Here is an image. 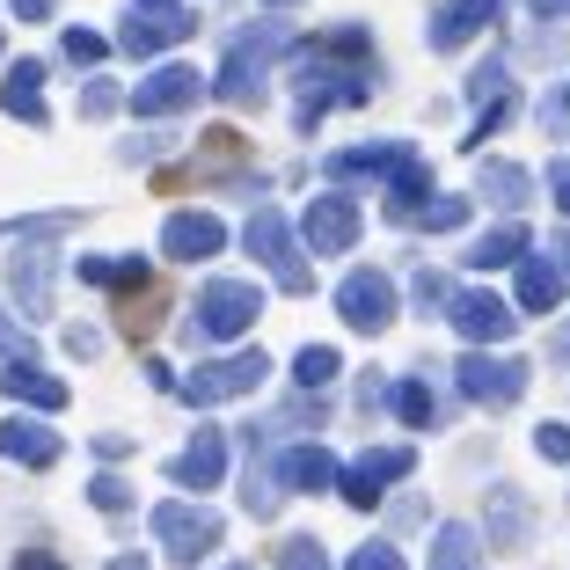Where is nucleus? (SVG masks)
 I'll list each match as a JSON object with an SVG mask.
<instances>
[{
	"label": "nucleus",
	"instance_id": "1",
	"mask_svg": "<svg viewBox=\"0 0 570 570\" xmlns=\"http://www.w3.org/2000/svg\"><path fill=\"white\" fill-rule=\"evenodd\" d=\"M154 541H161L168 563H198V556L219 541V520L205 512V504H154Z\"/></svg>",
	"mask_w": 570,
	"mask_h": 570
},
{
	"label": "nucleus",
	"instance_id": "2",
	"mask_svg": "<svg viewBox=\"0 0 570 570\" xmlns=\"http://www.w3.org/2000/svg\"><path fill=\"white\" fill-rule=\"evenodd\" d=\"M242 242L264 256V271L285 285V293H307V285H315V278H307V264H301V242L285 235V219H278V213H256L249 227H242Z\"/></svg>",
	"mask_w": 570,
	"mask_h": 570
},
{
	"label": "nucleus",
	"instance_id": "3",
	"mask_svg": "<svg viewBox=\"0 0 570 570\" xmlns=\"http://www.w3.org/2000/svg\"><path fill=\"white\" fill-rule=\"evenodd\" d=\"M410 469H417V453H410V446H373V453H358V469L336 475V490H344V504L373 512V504H381V483H403Z\"/></svg>",
	"mask_w": 570,
	"mask_h": 570
},
{
	"label": "nucleus",
	"instance_id": "4",
	"mask_svg": "<svg viewBox=\"0 0 570 570\" xmlns=\"http://www.w3.org/2000/svg\"><path fill=\"white\" fill-rule=\"evenodd\" d=\"M453 381H461V395H475L483 410H504V403H520V395H527V366H520V358L469 352L461 366H453Z\"/></svg>",
	"mask_w": 570,
	"mask_h": 570
},
{
	"label": "nucleus",
	"instance_id": "5",
	"mask_svg": "<svg viewBox=\"0 0 570 570\" xmlns=\"http://www.w3.org/2000/svg\"><path fill=\"white\" fill-rule=\"evenodd\" d=\"M336 315L352 322V330H387L395 322V285L381 278V271H358V278H344V293H336Z\"/></svg>",
	"mask_w": 570,
	"mask_h": 570
},
{
	"label": "nucleus",
	"instance_id": "6",
	"mask_svg": "<svg viewBox=\"0 0 570 570\" xmlns=\"http://www.w3.org/2000/svg\"><path fill=\"white\" fill-rule=\"evenodd\" d=\"M168 483H184V490L227 483V432H219V424H198V439H190V446L168 461Z\"/></svg>",
	"mask_w": 570,
	"mask_h": 570
},
{
	"label": "nucleus",
	"instance_id": "7",
	"mask_svg": "<svg viewBox=\"0 0 570 570\" xmlns=\"http://www.w3.org/2000/svg\"><path fill=\"white\" fill-rule=\"evenodd\" d=\"M301 227H307V249H322V256H344V249L358 242V205H352V198H336V190H330V198H315V205H307V219H301Z\"/></svg>",
	"mask_w": 570,
	"mask_h": 570
},
{
	"label": "nucleus",
	"instance_id": "8",
	"mask_svg": "<svg viewBox=\"0 0 570 570\" xmlns=\"http://www.w3.org/2000/svg\"><path fill=\"white\" fill-rule=\"evenodd\" d=\"M256 293L249 285H235V278H219V285H205V301H198V330L205 336H235V330H249L256 322Z\"/></svg>",
	"mask_w": 570,
	"mask_h": 570
},
{
	"label": "nucleus",
	"instance_id": "9",
	"mask_svg": "<svg viewBox=\"0 0 570 570\" xmlns=\"http://www.w3.org/2000/svg\"><path fill=\"white\" fill-rule=\"evenodd\" d=\"M264 373H271V358H264V352H242L235 366H198V373L184 381V395H190V403H219V395H249V387L264 381Z\"/></svg>",
	"mask_w": 570,
	"mask_h": 570
},
{
	"label": "nucleus",
	"instance_id": "10",
	"mask_svg": "<svg viewBox=\"0 0 570 570\" xmlns=\"http://www.w3.org/2000/svg\"><path fill=\"white\" fill-rule=\"evenodd\" d=\"M453 330L469 336V344H504V336H512V307H498L490 301V293H475V285H461V293H453Z\"/></svg>",
	"mask_w": 570,
	"mask_h": 570
},
{
	"label": "nucleus",
	"instance_id": "11",
	"mask_svg": "<svg viewBox=\"0 0 570 570\" xmlns=\"http://www.w3.org/2000/svg\"><path fill=\"white\" fill-rule=\"evenodd\" d=\"M8 285H16L22 315H51V242H22L16 249V271H8Z\"/></svg>",
	"mask_w": 570,
	"mask_h": 570
},
{
	"label": "nucleus",
	"instance_id": "12",
	"mask_svg": "<svg viewBox=\"0 0 570 570\" xmlns=\"http://www.w3.org/2000/svg\"><path fill=\"white\" fill-rule=\"evenodd\" d=\"M219 242H227V227H219L213 213H176L168 219V235H161V249L176 256V264H198V256H213Z\"/></svg>",
	"mask_w": 570,
	"mask_h": 570
},
{
	"label": "nucleus",
	"instance_id": "13",
	"mask_svg": "<svg viewBox=\"0 0 570 570\" xmlns=\"http://www.w3.org/2000/svg\"><path fill=\"white\" fill-rule=\"evenodd\" d=\"M0 453L22 461V469H51V461H59V432H51V424H30V417H8L0 424Z\"/></svg>",
	"mask_w": 570,
	"mask_h": 570
},
{
	"label": "nucleus",
	"instance_id": "14",
	"mask_svg": "<svg viewBox=\"0 0 570 570\" xmlns=\"http://www.w3.org/2000/svg\"><path fill=\"white\" fill-rule=\"evenodd\" d=\"M527 534H534V504L520 498V490H490V549H527Z\"/></svg>",
	"mask_w": 570,
	"mask_h": 570
},
{
	"label": "nucleus",
	"instance_id": "15",
	"mask_svg": "<svg viewBox=\"0 0 570 570\" xmlns=\"http://www.w3.org/2000/svg\"><path fill=\"white\" fill-rule=\"evenodd\" d=\"M190 102H198V73L168 67V73H154V81L132 96V110L139 118H168V110H190Z\"/></svg>",
	"mask_w": 570,
	"mask_h": 570
},
{
	"label": "nucleus",
	"instance_id": "16",
	"mask_svg": "<svg viewBox=\"0 0 570 570\" xmlns=\"http://www.w3.org/2000/svg\"><path fill=\"white\" fill-rule=\"evenodd\" d=\"M0 395H16V403H30V410H59L67 403V381H51V373H37L30 358H16V366L0 373Z\"/></svg>",
	"mask_w": 570,
	"mask_h": 570
},
{
	"label": "nucleus",
	"instance_id": "17",
	"mask_svg": "<svg viewBox=\"0 0 570 570\" xmlns=\"http://www.w3.org/2000/svg\"><path fill=\"white\" fill-rule=\"evenodd\" d=\"M387 168H417V154L395 147V139H381V147H352V154H336L330 176L344 184V176H387Z\"/></svg>",
	"mask_w": 570,
	"mask_h": 570
},
{
	"label": "nucleus",
	"instance_id": "18",
	"mask_svg": "<svg viewBox=\"0 0 570 570\" xmlns=\"http://www.w3.org/2000/svg\"><path fill=\"white\" fill-rule=\"evenodd\" d=\"M520 307H534V315H549L556 301H563V264H549V256H520Z\"/></svg>",
	"mask_w": 570,
	"mask_h": 570
},
{
	"label": "nucleus",
	"instance_id": "19",
	"mask_svg": "<svg viewBox=\"0 0 570 570\" xmlns=\"http://www.w3.org/2000/svg\"><path fill=\"white\" fill-rule=\"evenodd\" d=\"M81 278L102 293H139V285H154V271L139 256H81Z\"/></svg>",
	"mask_w": 570,
	"mask_h": 570
},
{
	"label": "nucleus",
	"instance_id": "20",
	"mask_svg": "<svg viewBox=\"0 0 570 570\" xmlns=\"http://www.w3.org/2000/svg\"><path fill=\"white\" fill-rule=\"evenodd\" d=\"M278 483L285 490H330L336 469H330V453H322V446H285L278 453Z\"/></svg>",
	"mask_w": 570,
	"mask_h": 570
},
{
	"label": "nucleus",
	"instance_id": "21",
	"mask_svg": "<svg viewBox=\"0 0 570 570\" xmlns=\"http://www.w3.org/2000/svg\"><path fill=\"white\" fill-rule=\"evenodd\" d=\"M37 88H45V67H37V59H22V67L8 73V81H0V110H16L22 125H37V118H45V102H37Z\"/></svg>",
	"mask_w": 570,
	"mask_h": 570
},
{
	"label": "nucleus",
	"instance_id": "22",
	"mask_svg": "<svg viewBox=\"0 0 570 570\" xmlns=\"http://www.w3.org/2000/svg\"><path fill=\"white\" fill-rule=\"evenodd\" d=\"M432 570H483V541L469 527H439L432 541Z\"/></svg>",
	"mask_w": 570,
	"mask_h": 570
},
{
	"label": "nucleus",
	"instance_id": "23",
	"mask_svg": "<svg viewBox=\"0 0 570 570\" xmlns=\"http://www.w3.org/2000/svg\"><path fill=\"white\" fill-rule=\"evenodd\" d=\"M483 198H490V205H512V213H520V205L534 198V184H527V168L490 161V168H483Z\"/></svg>",
	"mask_w": 570,
	"mask_h": 570
},
{
	"label": "nucleus",
	"instance_id": "24",
	"mask_svg": "<svg viewBox=\"0 0 570 570\" xmlns=\"http://www.w3.org/2000/svg\"><path fill=\"white\" fill-rule=\"evenodd\" d=\"M387 410H395L403 424H439V403H432V387H424V381H395V387H387Z\"/></svg>",
	"mask_w": 570,
	"mask_h": 570
},
{
	"label": "nucleus",
	"instance_id": "25",
	"mask_svg": "<svg viewBox=\"0 0 570 570\" xmlns=\"http://www.w3.org/2000/svg\"><path fill=\"white\" fill-rule=\"evenodd\" d=\"M520 256H527V227H498V235H483L469 249V264L490 271V264H520Z\"/></svg>",
	"mask_w": 570,
	"mask_h": 570
},
{
	"label": "nucleus",
	"instance_id": "26",
	"mask_svg": "<svg viewBox=\"0 0 570 570\" xmlns=\"http://www.w3.org/2000/svg\"><path fill=\"white\" fill-rule=\"evenodd\" d=\"M483 16H490V0H469V8H446V16L432 22V37H439V45H453V37H469Z\"/></svg>",
	"mask_w": 570,
	"mask_h": 570
},
{
	"label": "nucleus",
	"instance_id": "27",
	"mask_svg": "<svg viewBox=\"0 0 570 570\" xmlns=\"http://www.w3.org/2000/svg\"><path fill=\"white\" fill-rule=\"evenodd\" d=\"M344 570H410V563H403V549H395V541H366V549H358Z\"/></svg>",
	"mask_w": 570,
	"mask_h": 570
},
{
	"label": "nucleus",
	"instance_id": "28",
	"mask_svg": "<svg viewBox=\"0 0 570 570\" xmlns=\"http://www.w3.org/2000/svg\"><path fill=\"white\" fill-rule=\"evenodd\" d=\"M88 498H96L102 512H132V483H125V475H96V483H88Z\"/></svg>",
	"mask_w": 570,
	"mask_h": 570
},
{
	"label": "nucleus",
	"instance_id": "29",
	"mask_svg": "<svg viewBox=\"0 0 570 570\" xmlns=\"http://www.w3.org/2000/svg\"><path fill=\"white\" fill-rule=\"evenodd\" d=\"M285 570H330V556H322V541L293 534V541H285Z\"/></svg>",
	"mask_w": 570,
	"mask_h": 570
},
{
	"label": "nucleus",
	"instance_id": "30",
	"mask_svg": "<svg viewBox=\"0 0 570 570\" xmlns=\"http://www.w3.org/2000/svg\"><path fill=\"white\" fill-rule=\"evenodd\" d=\"M336 366H344V358H336V352H301V358H293V373H301L307 387H322V381H330Z\"/></svg>",
	"mask_w": 570,
	"mask_h": 570
},
{
	"label": "nucleus",
	"instance_id": "31",
	"mask_svg": "<svg viewBox=\"0 0 570 570\" xmlns=\"http://www.w3.org/2000/svg\"><path fill=\"white\" fill-rule=\"evenodd\" d=\"M67 59L96 67V59H102V37H96V30H67Z\"/></svg>",
	"mask_w": 570,
	"mask_h": 570
},
{
	"label": "nucleus",
	"instance_id": "32",
	"mask_svg": "<svg viewBox=\"0 0 570 570\" xmlns=\"http://www.w3.org/2000/svg\"><path fill=\"white\" fill-rule=\"evenodd\" d=\"M534 446L549 453V461H570V432H563V424H541V432H534Z\"/></svg>",
	"mask_w": 570,
	"mask_h": 570
},
{
	"label": "nucleus",
	"instance_id": "33",
	"mask_svg": "<svg viewBox=\"0 0 570 570\" xmlns=\"http://www.w3.org/2000/svg\"><path fill=\"white\" fill-rule=\"evenodd\" d=\"M81 102H88V118H110V110H118V102H125V96H118V88H102V81H96V88H88V96H81Z\"/></svg>",
	"mask_w": 570,
	"mask_h": 570
},
{
	"label": "nucleus",
	"instance_id": "34",
	"mask_svg": "<svg viewBox=\"0 0 570 570\" xmlns=\"http://www.w3.org/2000/svg\"><path fill=\"white\" fill-rule=\"evenodd\" d=\"M0 352H8V366H16L22 352H30V344H22V330H16V322H8V315H0Z\"/></svg>",
	"mask_w": 570,
	"mask_h": 570
},
{
	"label": "nucleus",
	"instance_id": "35",
	"mask_svg": "<svg viewBox=\"0 0 570 570\" xmlns=\"http://www.w3.org/2000/svg\"><path fill=\"white\" fill-rule=\"evenodd\" d=\"M16 570H67V563H59L51 549H22V556H16Z\"/></svg>",
	"mask_w": 570,
	"mask_h": 570
},
{
	"label": "nucleus",
	"instance_id": "36",
	"mask_svg": "<svg viewBox=\"0 0 570 570\" xmlns=\"http://www.w3.org/2000/svg\"><path fill=\"white\" fill-rule=\"evenodd\" d=\"M67 344H73V358H96V352H102V336H96V330H73Z\"/></svg>",
	"mask_w": 570,
	"mask_h": 570
},
{
	"label": "nucleus",
	"instance_id": "37",
	"mask_svg": "<svg viewBox=\"0 0 570 570\" xmlns=\"http://www.w3.org/2000/svg\"><path fill=\"white\" fill-rule=\"evenodd\" d=\"M549 190H556V205H563V213H570V161H563V168H556V176H549Z\"/></svg>",
	"mask_w": 570,
	"mask_h": 570
},
{
	"label": "nucleus",
	"instance_id": "38",
	"mask_svg": "<svg viewBox=\"0 0 570 570\" xmlns=\"http://www.w3.org/2000/svg\"><path fill=\"white\" fill-rule=\"evenodd\" d=\"M16 8H22L30 22H37V16H51V0H16Z\"/></svg>",
	"mask_w": 570,
	"mask_h": 570
},
{
	"label": "nucleus",
	"instance_id": "39",
	"mask_svg": "<svg viewBox=\"0 0 570 570\" xmlns=\"http://www.w3.org/2000/svg\"><path fill=\"white\" fill-rule=\"evenodd\" d=\"M534 8L541 16H570V0H534Z\"/></svg>",
	"mask_w": 570,
	"mask_h": 570
},
{
	"label": "nucleus",
	"instance_id": "40",
	"mask_svg": "<svg viewBox=\"0 0 570 570\" xmlns=\"http://www.w3.org/2000/svg\"><path fill=\"white\" fill-rule=\"evenodd\" d=\"M110 570H147V556H118V563H110Z\"/></svg>",
	"mask_w": 570,
	"mask_h": 570
},
{
	"label": "nucleus",
	"instance_id": "41",
	"mask_svg": "<svg viewBox=\"0 0 570 570\" xmlns=\"http://www.w3.org/2000/svg\"><path fill=\"white\" fill-rule=\"evenodd\" d=\"M563 264H570V235H563Z\"/></svg>",
	"mask_w": 570,
	"mask_h": 570
},
{
	"label": "nucleus",
	"instance_id": "42",
	"mask_svg": "<svg viewBox=\"0 0 570 570\" xmlns=\"http://www.w3.org/2000/svg\"><path fill=\"white\" fill-rule=\"evenodd\" d=\"M227 570H249V563H227Z\"/></svg>",
	"mask_w": 570,
	"mask_h": 570
},
{
	"label": "nucleus",
	"instance_id": "43",
	"mask_svg": "<svg viewBox=\"0 0 570 570\" xmlns=\"http://www.w3.org/2000/svg\"><path fill=\"white\" fill-rule=\"evenodd\" d=\"M563 110H570V96H563Z\"/></svg>",
	"mask_w": 570,
	"mask_h": 570
}]
</instances>
